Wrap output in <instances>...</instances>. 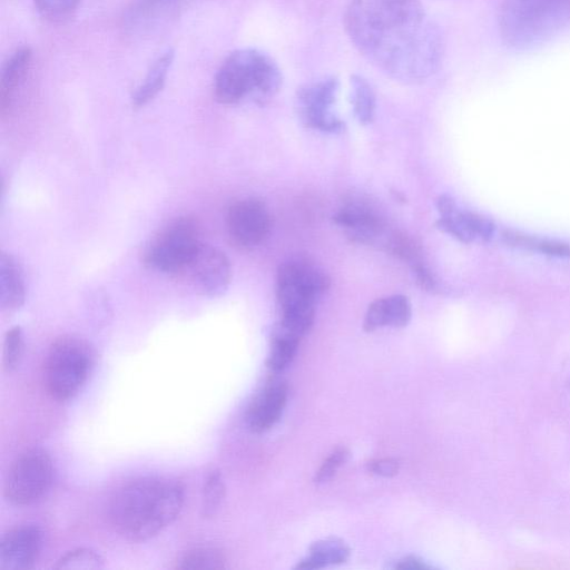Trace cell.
<instances>
[{"label": "cell", "mask_w": 570, "mask_h": 570, "mask_svg": "<svg viewBox=\"0 0 570 570\" xmlns=\"http://www.w3.org/2000/svg\"><path fill=\"white\" fill-rule=\"evenodd\" d=\"M531 249H537L552 256H570V247L567 244L559 242L540 240L533 238Z\"/></svg>", "instance_id": "30"}, {"label": "cell", "mask_w": 570, "mask_h": 570, "mask_svg": "<svg viewBox=\"0 0 570 570\" xmlns=\"http://www.w3.org/2000/svg\"><path fill=\"white\" fill-rule=\"evenodd\" d=\"M328 286L327 275L307 262L282 264L276 276V297L281 308L276 328L301 338L311 328L315 303Z\"/></svg>", "instance_id": "5"}, {"label": "cell", "mask_w": 570, "mask_h": 570, "mask_svg": "<svg viewBox=\"0 0 570 570\" xmlns=\"http://www.w3.org/2000/svg\"><path fill=\"white\" fill-rule=\"evenodd\" d=\"M350 451L344 446L336 448L324 460L320 469L316 471L314 482L322 484L331 480L336 471L348 460Z\"/></svg>", "instance_id": "28"}, {"label": "cell", "mask_w": 570, "mask_h": 570, "mask_svg": "<svg viewBox=\"0 0 570 570\" xmlns=\"http://www.w3.org/2000/svg\"><path fill=\"white\" fill-rule=\"evenodd\" d=\"M38 12L46 19L59 21L67 18L79 0H33Z\"/></svg>", "instance_id": "27"}, {"label": "cell", "mask_w": 570, "mask_h": 570, "mask_svg": "<svg viewBox=\"0 0 570 570\" xmlns=\"http://www.w3.org/2000/svg\"><path fill=\"white\" fill-rule=\"evenodd\" d=\"M344 27L358 52L393 80L422 82L440 65L442 36L420 0H351Z\"/></svg>", "instance_id": "1"}, {"label": "cell", "mask_w": 570, "mask_h": 570, "mask_svg": "<svg viewBox=\"0 0 570 570\" xmlns=\"http://www.w3.org/2000/svg\"><path fill=\"white\" fill-rule=\"evenodd\" d=\"M570 21V0H504L499 12L503 41L517 50L535 48Z\"/></svg>", "instance_id": "4"}, {"label": "cell", "mask_w": 570, "mask_h": 570, "mask_svg": "<svg viewBox=\"0 0 570 570\" xmlns=\"http://www.w3.org/2000/svg\"><path fill=\"white\" fill-rule=\"evenodd\" d=\"M569 385H570V381H569Z\"/></svg>", "instance_id": "34"}, {"label": "cell", "mask_w": 570, "mask_h": 570, "mask_svg": "<svg viewBox=\"0 0 570 570\" xmlns=\"http://www.w3.org/2000/svg\"><path fill=\"white\" fill-rule=\"evenodd\" d=\"M272 219L264 203L247 198L234 203L227 213V229L232 240L240 247L252 248L269 234Z\"/></svg>", "instance_id": "11"}, {"label": "cell", "mask_w": 570, "mask_h": 570, "mask_svg": "<svg viewBox=\"0 0 570 570\" xmlns=\"http://www.w3.org/2000/svg\"><path fill=\"white\" fill-rule=\"evenodd\" d=\"M26 299V286L22 271L17 261L9 254L0 257V306L3 311L13 312L20 308Z\"/></svg>", "instance_id": "17"}, {"label": "cell", "mask_w": 570, "mask_h": 570, "mask_svg": "<svg viewBox=\"0 0 570 570\" xmlns=\"http://www.w3.org/2000/svg\"><path fill=\"white\" fill-rule=\"evenodd\" d=\"M282 81L281 69L272 57L254 48H243L233 51L220 65L214 95L225 105L247 98L263 101L278 92Z\"/></svg>", "instance_id": "3"}, {"label": "cell", "mask_w": 570, "mask_h": 570, "mask_svg": "<svg viewBox=\"0 0 570 570\" xmlns=\"http://www.w3.org/2000/svg\"><path fill=\"white\" fill-rule=\"evenodd\" d=\"M53 479V464L43 449H31L11 465L6 482L4 497L14 505H29L49 491Z\"/></svg>", "instance_id": "8"}, {"label": "cell", "mask_w": 570, "mask_h": 570, "mask_svg": "<svg viewBox=\"0 0 570 570\" xmlns=\"http://www.w3.org/2000/svg\"><path fill=\"white\" fill-rule=\"evenodd\" d=\"M23 350L22 330L20 326L11 327L4 337L3 366L6 371H13L20 362Z\"/></svg>", "instance_id": "26"}, {"label": "cell", "mask_w": 570, "mask_h": 570, "mask_svg": "<svg viewBox=\"0 0 570 570\" xmlns=\"http://www.w3.org/2000/svg\"><path fill=\"white\" fill-rule=\"evenodd\" d=\"M287 386L275 382L266 386L252 402L246 422L253 433H264L273 428L282 416L287 402Z\"/></svg>", "instance_id": "14"}, {"label": "cell", "mask_w": 570, "mask_h": 570, "mask_svg": "<svg viewBox=\"0 0 570 570\" xmlns=\"http://www.w3.org/2000/svg\"><path fill=\"white\" fill-rule=\"evenodd\" d=\"M174 57V50L167 49L153 62L144 81L131 96V101L135 107L147 105L159 94L165 85Z\"/></svg>", "instance_id": "19"}, {"label": "cell", "mask_w": 570, "mask_h": 570, "mask_svg": "<svg viewBox=\"0 0 570 570\" xmlns=\"http://www.w3.org/2000/svg\"><path fill=\"white\" fill-rule=\"evenodd\" d=\"M200 243L195 223L186 217L177 218L151 240L145 262L158 272L179 275Z\"/></svg>", "instance_id": "7"}, {"label": "cell", "mask_w": 570, "mask_h": 570, "mask_svg": "<svg viewBox=\"0 0 570 570\" xmlns=\"http://www.w3.org/2000/svg\"><path fill=\"white\" fill-rule=\"evenodd\" d=\"M170 0H140L134 9L136 14H141L153 10L155 7L167 3Z\"/></svg>", "instance_id": "33"}, {"label": "cell", "mask_w": 570, "mask_h": 570, "mask_svg": "<svg viewBox=\"0 0 570 570\" xmlns=\"http://www.w3.org/2000/svg\"><path fill=\"white\" fill-rule=\"evenodd\" d=\"M43 546V531L37 524H22L0 540V570H28L37 562Z\"/></svg>", "instance_id": "12"}, {"label": "cell", "mask_w": 570, "mask_h": 570, "mask_svg": "<svg viewBox=\"0 0 570 570\" xmlns=\"http://www.w3.org/2000/svg\"><path fill=\"white\" fill-rule=\"evenodd\" d=\"M351 82V104L360 124H371L375 115V94L371 83L360 75H353Z\"/></svg>", "instance_id": "21"}, {"label": "cell", "mask_w": 570, "mask_h": 570, "mask_svg": "<svg viewBox=\"0 0 570 570\" xmlns=\"http://www.w3.org/2000/svg\"><path fill=\"white\" fill-rule=\"evenodd\" d=\"M333 220L343 227L352 240L385 248L393 233H387L386 224L376 213L363 205H348L338 210Z\"/></svg>", "instance_id": "13"}, {"label": "cell", "mask_w": 570, "mask_h": 570, "mask_svg": "<svg viewBox=\"0 0 570 570\" xmlns=\"http://www.w3.org/2000/svg\"><path fill=\"white\" fill-rule=\"evenodd\" d=\"M348 546L341 539L326 538L314 542L309 553L301 560L296 569L313 570L345 562L350 557Z\"/></svg>", "instance_id": "18"}, {"label": "cell", "mask_w": 570, "mask_h": 570, "mask_svg": "<svg viewBox=\"0 0 570 570\" xmlns=\"http://www.w3.org/2000/svg\"><path fill=\"white\" fill-rule=\"evenodd\" d=\"M394 568L401 570H429L431 569V566L426 564L415 556H407L400 559L395 563Z\"/></svg>", "instance_id": "32"}, {"label": "cell", "mask_w": 570, "mask_h": 570, "mask_svg": "<svg viewBox=\"0 0 570 570\" xmlns=\"http://www.w3.org/2000/svg\"><path fill=\"white\" fill-rule=\"evenodd\" d=\"M94 361V351L82 338H57L45 363V380L50 395L58 401H67L77 395L92 370Z\"/></svg>", "instance_id": "6"}, {"label": "cell", "mask_w": 570, "mask_h": 570, "mask_svg": "<svg viewBox=\"0 0 570 570\" xmlns=\"http://www.w3.org/2000/svg\"><path fill=\"white\" fill-rule=\"evenodd\" d=\"M32 51L28 46L17 49L4 62L1 70V105L23 79L30 65Z\"/></svg>", "instance_id": "20"}, {"label": "cell", "mask_w": 570, "mask_h": 570, "mask_svg": "<svg viewBox=\"0 0 570 570\" xmlns=\"http://www.w3.org/2000/svg\"><path fill=\"white\" fill-rule=\"evenodd\" d=\"M183 504L184 488L179 482L145 476L118 489L110 501L109 518L122 538L141 542L174 522Z\"/></svg>", "instance_id": "2"}, {"label": "cell", "mask_w": 570, "mask_h": 570, "mask_svg": "<svg viewBox=\"0 0 570 570\" xmlns=\"http://www.w3.org/2000/svg\"><path fill=\"white\" fill-rule=\"evenodd\" d=\"M412 316L411 303L404 295H391L372 302L365 313L363 327L373 332L383 326L395 328L407 325Z\"/></svg>", "instance_id": "16"}, {"label": "cell", "mask_w": 570, "mask_h": 570, "mask_svg": "<svg viewBox=\"0 0 570 570\" xmlns=\"http://www.w3.org/2000/svg\"><path fill=\"white\" fill-rule=\"evenodd\" d=\"M366 468L373 474L392 478L399 473L400 463L396 459L384 458L367 462Z\"/></svg>", "instance_id": "29"}, {"label": "cell", "mask_w": 570, "mask_h": 570, "mask_svg": "<svg viewBox=\"0 0 570 570\" xmlns=\"http://www.w3.org/2000/svg\"><path fill=\"white\" fill-rule=\"evenodd\" d=\"M104 559L99 553L88 548H78L60 557L53 569L91 570L101 569Z\"/></svg>", "instance_id": "25"}, {"label": "cell", "mask_w": 570, "mask_h": 570, "mask_svg": "<svg viewBox=\"0 0 570 570\" xmlns=\"http://www.w3.org/2000/svg\"><path fill=\"white\" fill-rule=\"evenodd\" d=\"M412 269L419 286L425 291H433L435 288V279L430 269L422 263L417 262L412 265Z\"/></svg>", "instance_id": "31"}, {"label": "cell", "mask_w": 570, "mask_h": 570, "mask_svg": "<svg viewBox=\"0 0 570 570\" xmlns=\"http://www.w3.org/2000/svg\"><path fill=\"white\" fill-rule=\"evenodd\" d=\"M179 275L187 278L198 293L220 296L232 279L230 262L224 252L202 242Z\"/></svg>", "instance_id": "10"}, {"label": "cell", "mask_w": 570, "mask_h": 570, "mask_svg": "<svg viewBox=\"0 0 570 570\" xmlns=\"http://www.w3.org/2000/svg\"><path fill=\"white\" fill-rule=\"evenodd\" d=\"M298 343L299 338L275 330L266 360L267 367L274 372L286 368L296 354Z\"/></svg>", "instance_id": "23"}, {"label": "cell", "mask_w": 570, "mask_h": 570, "mask_svg": "<svg viewBox=\"0 0 570 570\" xmlns=\"http://www.w3.org/2000/svg\"><path fill=\"white\" fill-rule=\"evenodd\" d=\"M338 88L337 78L325 77L297 90L296 109L306 127L333 134L344 129V122L333 111Z\"/></svg>", "instance_id": "9"}, {"label": "cell", "mask_w": 570, "mask_h": 570, "mask_svg": "<svg viewBox=\"0 0 570 570\" xmlns=\"http://www.w3.org/2000/svg\"><path fill=\"white\" fill-rule=\"evenodd\" d=\"M226 567L223 551L216 547H195L185 552L177 561L179 570H217Z\"/></svg>", "instance_id": "22"}, {"label": "cell", "mask_w": 570, "mask_h": 570, "mask_svg": "<svg viewBox=\"0 0 570 570\" xmlns=\"http://www.w3.org/2000/svg\"><path fill=\"white\" fill-rule=\"evenodd\" d=\"M225 491V483L219 470L210 471L202 491L200 515L204 519L213 518L217 513L224 500Z\"/></svg>", "instance_id": "24"}, {"label": "cell", "mask_w": 570, "mask_h": 570, "mask_svg": "<svg viewBox=\"0 0 570 570\" xmlns=\"http://www.w3.org/2000/svg\"><path fill=\"white\" fill-rule=\"evenodd\" d=\"M436 226L462 243L488 242L494 234V224L491 219L476 213L461 210L458 206L441 215Z\"/></svg>", "instance_id": "15"}]
</instances>
